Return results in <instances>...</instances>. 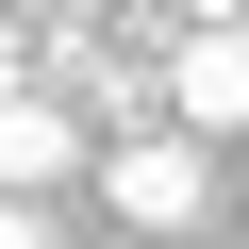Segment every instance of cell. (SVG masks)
I'll return each mask as SVG.
<instances>
[{"label":"cell","mask_w":249,"mask_h":249,"mask_svg":"<svg viewBox=\"0 0 249 249\" xmlns=\"http://www.w3.org/2000/svg\"><path fill=\"white\" fill-rule=\"evenodd\" d=\"M83 166H100V199H116V232H150V249L216 216V150L183 133V116H150V133H116V150H83Z\"/></svg>","instance_id":"obj_1"},{"label":"cell","mask_w":249,"mask_h":249,"mask_svg":"<svg viewBox=\"0 0 249 249\" xmlns=\"http://www.w3.org/2000/svg\"><path fill=\"white\" fill-rule=\"evenodd\" d=\"M150 116H183V133H249V17H183L166 67H150Z\"/></svg>","instance_id":"obj_2"},{"label":"cell","mask_w":249,"mask_h":249,"mask_svg":"<svg viewBox=\"0 0 249 249\" xmlns=\"http://www.w3.org/2000/svg\"><path fill=\"white\" fill-rule=\"evenodd\" d=\"M83 100L67 83H0V199H50V183H83Z\"/></svg>","instance_id":"obj_3"},{"label":"cell","mask_w":249,"mask_h":249,"mask_svg":"<svg viewBox=\"0 0 249 249\" xmlns=\"http://www.w3.org/2000/svg\"><path fill=\"white\" fill-rule=\"evenodd\" d=\"M0 249H67V232H50V199H0Z\"/></svg>","instance_id":"obj_4"}]
</instances>
